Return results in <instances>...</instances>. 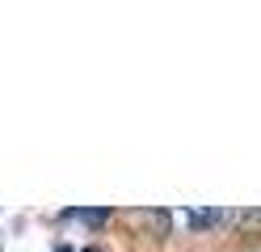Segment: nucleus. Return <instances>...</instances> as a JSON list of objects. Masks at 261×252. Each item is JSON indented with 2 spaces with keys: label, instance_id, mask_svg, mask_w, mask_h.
<instances>
[{
  "label": "nucleus",
  "instance_id": "1",
  "mask_svg": "<svg viewBox=\"0 0 261 252\" xmlns=\"http://www.w3.org/2000/svg\"><path fill=\"white\" fill-rule=\"evenodd\" d=\"M223 227H236V210H227V206H181V210H173V235L177 231L215 235Z\"/></svg>",
  "mask_w": 261,
  "mask_h": 252
},
{
  "label": "nucleus",
  "instance_id": "2",
  "mask_svg": "<svg viewBox=\"0 0 261 252\" xmlns=\"http://www.w3.org/2000/svg\"><path fill=\"white\" fill-rule=\"evenodd\" d=\"M135 223H143L139 235H148V240H169L173 235V210H130Z\"/></svg>",
  "mask_w": 261,
  "mask_h": 252
},
{
  "label": "nucleus",
  "instance_id": "3",
  "mask_svg": "<svg viewBox=\"0 0 261 252\" xmlns=\"http://www.w3.org/2000/svg\"><path fill=\"white\" fill-rule=\"evenodd\" d=\"M59 218H80L85 227H106L114 218V210L110 206H76V210H59Z\"/></svg>",
  "mask_w": 261,
  "mask_h": 252
},
{
  "label": "nucleus",
  "instance_id": "4",
  "mask_svg": "<svg viewBox=\"0 0 261 252\" xmlns=\"http://www.w3.org/2000/svg\"><path fill=\"white\" fill-rule=\"evenodd\" d=\"M80 252H101V248H97V244H89V248H80Z\"/></svg>",
  "mask_w": 261,
  "mask_h": 252
},
{
  "label": "nucleus",
  "instance_id": "5",
  "mask_svg": "<svg viewBox=\"0 0 261 252\" xmlns=\"http://www.w3.org/2000/svg\"><path fill=\"white\" fill-rule=\"evenodd\" d=\"M55 252H72V248H68V244H59V248H55Z\"/></svg>",
  "mask_w": 261,
  "mask_h": 252
}]
</instances>
